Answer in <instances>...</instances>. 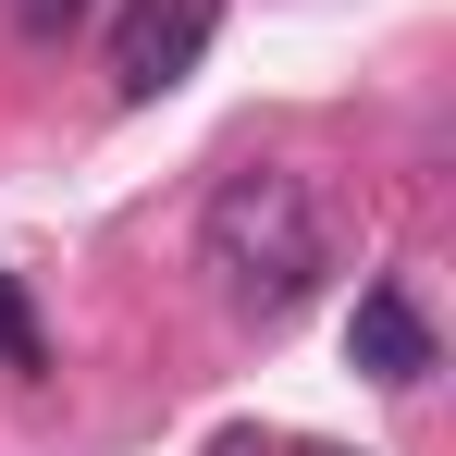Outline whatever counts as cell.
<instances>
[{"label":"cell","mask_w":456,"mask_h":456,"mask_svg":"<svg viewBox=\"0 0 456 456\" xmlns=\"http://www.w3.org/2000/svg\"><path fill=\"white\" fill-rule=\"evenodd\" d=\"M346 346H358V370H370V382H419V370H432V321H419L407 284H370L358 321H346Z\"/></svg>","instance_id":"3"},{"label":"cell","mask_w":456,"mask_h":456,"mask_svg":"<svg viewBox=\"0 0 456 456\" xmlns=\"http://www.w3.org/2000/svg\"><path fill=\"white\" fill-rule=\"evenodd\" d=\"M210 25H223V0H136L124 37H111V86H124V99H160L173 75H198Z\"/></svg>","instance_id":"2"},{"label":"cell","mask_w":456,"mask_h":456,"mask_svg":"<svg viewBox=\"0 0 456 456\" xmlns=\"http://www.w3.org/2000/svg\"><path fill=\"white\" fill-rule=\"evenodd\" d=\"M198 272H210V297L234 321H259V333H284L308 297H321V272H333V234H321V198H308L284 160H247L210 185V223H198Z\"/></svg>","instance_id":"1"},{"label":"cell","mask_w":456,"mask_h":456,"mask_svg":"<svg viewBox=\"0 0 456 456\" xmlns=\"http://www.w3.org/2000/svg\"><path fill=\"white\" fill-rule=\"evenodd\" d=\"M12 12H25V37H75L86 25V0H12Z\"/></svg>","instance_id":"5"},{"label":"cell","mask_w":456,"mask_h":456,"mask_svg":"<svg viewBox=\"0 0 456 456\" xmlns=\"http://www.w3.org/2000/svg\"><path fill=\"white\" fill-rule=\"evenodd\" d=\"M0 370H50V346H37V321L12 297V272H0Z\"/></svg>","instance_id":"4"}]
</instances>
